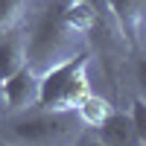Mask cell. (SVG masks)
I'll return each mask as SVG.
<instances>
[{"mask_svg": "<svg viewBox=\"0 0 146 146\" xmlns=\"http://www.w3.org/2000/svg\"><path fill=\"white\" fill-rule=\"evenodd\" d=\"M62 9H64V0H50L27 38V67L35 73H44L47 67L64 62L82 50L85 35L64 21Z\"/></svg>", "mask_w": 146, "mask_h": 146, "instance_id": "obj_1", "label": "cell"}, {"mask_svg": "<svg viewBox=\"0 0 146 146\" xmlns=\"http://www.w3.org/2000/svg\"><path fill=\"white\" fill-rule=\"evenodd\" d=\"M23 64H27V38H18V35L3 38L0 41V82L18 73Z\"/></svg>", "mask_w": 146, "mask_h": 146, "instance_id": "obj_7", "label": "cell"}, {"mask_svg": "<svg viewBox=\"0 0 146 146\" xmlns=\"http://www.w3.org/2000/svg\"><path fill=\"white\" fill-rule=\"evenodd\" d=\"M0 88H3V100L12 111H27L38 102V73L23 64L18 73L0 82Z\"/></svg>", "mask_w": 146, "mask_h": 146, "instance_id": "obj_5", "label": "cell"}, {"mask_svg": "<svg viewBox=\"0 0 146 146\" xmlns=\"http://www.w3.org/2000/svg\"><path fill=\"white\" fill-rule=\"evenodd\" d=\"M73 111H76V117H79L82 126H91V129H94V126H100L102 120L114 111V108H111V102H108L105 96H96V94L88 91V94L79 100V105L73 108Z\"/></svg>", "mask_w": 146, "mask_h": 146, "instance_id": "obj_8", "label": "cell"}, {"mask_svg": "<svg viewBox=\"0 0 146 146\" xmlns=\"http://www.w3.org/2000/svg\"><path fill=\"white\" fill-rule=\"evenodd\" d=\"M76 111H56V108L29 111L27 108L18 120L9 123V135L23 143H62L76 135Z\"/></svg>", "mask_w": 146, "mask_h": 146, "instance_id": "obj_3", "label": "cell"}, {"mask_svg": "<svg viewBox=\"0 0 146 146\" xmlns=\"http://www.w3.org/2000/svg\"><path fill=\"white\" fill-rule=\"evenodd\" d=\"M105 6H108V15L114 18L117 29L123 32L126 44L131 47V50H140L146 0H105Z\"/></svg>", "mask_w": 146, "mask_h": 146, "instance_id": "obj_4", "label": "cell"}, {"mask_svg": "<svg viewBox=\"0 0 146 146\" xmlns=\"http://www.w3.org/2000/svg\"><path fill=\"white\" fill-rule=\"evenodd\" d=\"M23 3L27 0H0V29H9L23 15Z\"/></svg>", "mask_w": 146, "mask_h": 146, "instance_id": "obj_10", "label": "cell"}, {"mask_svg": "<svg viewBox=\"0 0 146 146\" xmlns=\"http://www.w3.org/2000/svg\"><path fill=\"white\" fill-rule=\"evenodd\" d=\"M91 91L88 85V56L82 50L70 58L58 62L38 73V102L35 108H56V111H73L79 100Z\"/></svg>", "mask_w": 146, "mask_h": 146, "instance_id": "obj_2", "label": "cell"}, {"mask_svg": "<svg viewBox=\"0 0 146 146\" xmlns=\"http://www.w3.org/2000/svg\"><path fill=\"white\" fill-rule=\"evenodd\" d=\"M96 129V140L105 143V146H137V137H135V129H131V120L129 114H117L111 111Z\"/></svg>", "mask_w": 146, "mask_h": 146, "instance_id": "obj_6", "label": "cell"}, {"mask_svg": "<svg viewBox=\"0 0 146 146\" xmlns=\"http://www.w3.org/2000/svg\"><path fill=\"white\" fill-rule=\"evenodd\" d=\"M129 120H131V129H135L137 146H143V143H146V102L140 100V96L131 102V114H129Z\"/></svg>", "mask_w": 146, "mask_h": 146, "instance_id": "obj_9", "label": "cell"}]
</instances>
